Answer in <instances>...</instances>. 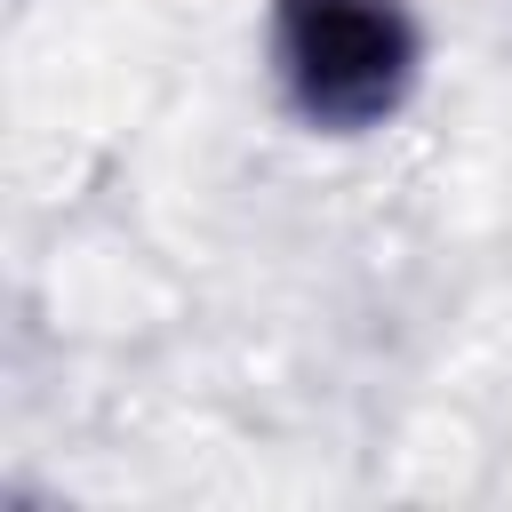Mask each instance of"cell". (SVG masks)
Masks as SVG:
<instances>
[{
    "instance_id": "obj_1",
    "label": "cell",
    "mask_w": 512,
    "mask_h": 512,
    "mask_svg": "<svg viewBox=\"0 0 512 512\" xmlns=\"http://www.w3.org/2000/svg\"><path fill=\"white\" fill-rule=\"evenodd\" d=\"M272 80L312 136H376L424 80L408 0H272Z\"/></svg>"
}]
</instances>
